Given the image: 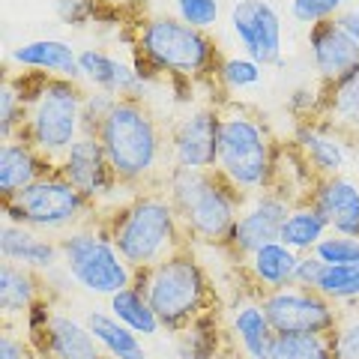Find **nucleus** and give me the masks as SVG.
<instances>
[{"label": "nucleus", "mask_w": 359, "mask_h": 359, "mask_svg": "<svg viewBox=\"0 0 359 359\" xmlns=\"http://www.w3.org/2000/svg\"><path fill=\"white\" fill-rule=\"evenodd\" d=\"M132 63L147 81H165L171 87H195L216 81L222 54L210 30H198L177 15H144L135 25Z\"/></svg>", "instance_id": "nucleus-1"}, {"label": "nucleus", "mask_w": 359, "mask_h": 359, "mask_svg": "<svg viewBox=\"0 0 359 359\" xmlns=\"http://www.w3.org/2000/svg\"><path fill=\"white\" fill-rule=\"evenodd\" d=\"M114 177L129 192L162 189L171 168L168 159V129L144 99H120L108 120L96 132Z\"/></svg>", "instance_id": "nucleus-2"}, {"label": "nucleus", "mask_w": 359, "mask_h": 359, "mask_svg": "<svg viewBox=\"0 0 359 359\" xmlns=\"http://www.w3.org/2000/svg\"><path fill=\"white\" fill-rule=\"evenodd\" d=\"M99 222L135 273H144L174 252L192 245L165 189L135 192L117 207L99 212Z\"/></svg>", "instance_id": "nucleus-3"}, {"label": "nucleus", "mask_w": 359, "mask_h": 359, "mask_svg": "<svg viewBox=\"0 0 359 359\" xmlns=\"http://www.w3.org/2000/svg\"><path fill=\"white\" fill-rule=\"evenodd\" d=\"M162 189L183 222L189 243L216 245V249L228 245V237L245 201V195H240L228 180H222L216 171L171 165Z\"/></svg>", "instance_id": "nucleus-4"}, {"label": "nucleus", "mask_w": 359, "mask_h": 359, "mask_svg": "<svg viewBox=\"0 0 359 359\" xmlns=\"http://www.w3.org/2000/svg\"><path fill=\"white\" fill-rule=\"evenodd\" d=\"M27 99V117L21 138L30 141L45 159L57 165L66 150L84 135V93L87 87L69 78H51L39 72H15Z\"/></svg>", "instance_id": "nucleus-5"}, {"label": "nucleus", "mask_w": 359, "mask_h": 359, "mask_svg": "<svg viewBox=\"0 0 359 359\" xmlns=\"http://www.w3.org/2000/svg\"><path fill=\"white\" fill-rule=\"evenodd\" d=\"M135 282L147 294L162 330L171 335L183 332L189 323H195L204 314L219 311V294L192 245L138 273Z\"/></svg>", "instance_id": "nucleus-6"}, {"label": "nucleus", "mask_w": 359, "mask_h": 359, "mask_svg": "<svg viewBox=\"0 0 359 359\" xmlns=\"http://www.w3.org/2000/svg\"><path fill=\"white\" fill-rule=\"evenodd\" d=\"M282 144L269 132L266 120L255 111L224 102L216 174L237 189L240 195H257L276 186V165Z\"/></svg>", "instance_id": "nucleus-7"}, {"label": "nucleus", "mask_w": 359, "mask_h": 359, "mask_svg": "<svg viewBox=\"0 0 359 359\" xmlns=\"http://www.w3.org/2000/svg\"><path fill=\"white\" fill-rule=\"evenodd\" d=\"M60 269L84 294L105 299L135 285V278H138V273L111 243L99 219L60 233Z\"/></svg>", "instance_id": "nucleus-8"}, {"label": "nucleus", "mask_w": 359, "mask_h": 359, "mask_svg": "<svg viewBox=\"0 0 359 359\" xmlns=\"http://www.w3.org/2000/svg\"><path fill=\"white\" fill-rule=\"evenodd\" d=\"M99 219V210L78 192L57 168L27 186L21 195L4 201V222L27 224L39 233H66Z\"/></svg>", "instance_id": "nucleus-9"}, {"label": "nucleus", "mask_w": 359, "mask_h": 359, "mask_svg": "<svg viewBox=\"0 0 359 359\" xmlns=\"http://www.w3.org/2000/svg\"><path fill=\"white\" fill-rule=\"evenodd\" d=\"M257 299H261L276 335H294V332L332 335L341 320V309L309 287L290 285L282 290H269V294Z\"/></svg>", "instance_id": "nucleus-10"}, {"label": "nucleus", "mask_w": 359, "mask_h": 359, "mask_svg": "<svg viewBox=\"0 0 359 359\" xmlns=\"http://www.w3.org/2000/svg\"><path fill=\"white\" fill-rule=\"evenodd\" d=\"M222 135V105H192L168 126V159L177 168L216 171Z\"/></svg>", "instance_id": "nucleus-11"}, {"label": "nucleus", "mask_w": 359, "mask_h": 359, "mask_svg": "<svg viewBox=\"0 0 359 359\" xmlns=\"http://www.w3.org/2000/svg\"><path fill=\"white\" fill-rule=\"evenodd\" d=\"M57 171L69 180V183L99 212L117 207L120 201L129 198V195H123V198L117 195V192H129V189H123L120 180L114 177V168H111L108 156H105V150H102V144H99L96 135H81V138L66 150L63 159L57 162Z\"/></svg>", "instance_id": "nucleus-12"}, {"label": "nucleus", "mask_w": 359, "mask_h": 359, "mask_svg": "<svg viewBox=\"0 0 359 359\" xmlns=\"http://www.w3.org/2000/svg\"><path fill=\"white\" fill-rule=\"evenodd\" d=\"M240 51L255 63L282 66L285 60V21L273 0H233L228 15Z\"/></svg>", "instance_id": "nucleus-13"}, {"label": "nucleus", "mask_w": 359, "mask_h": 359, "mask_svg": "<svg viewBox=\"0 0 359 359\" xmlns=\"http://www.w3.org/2000/svg\"><path fill=\"white\" fill-rule=\"evenodd\" d=\"M290 207H294V201L282 195L278 189H266V192L249 195L243 201V210L237 216V224H233L224 252L240 264L249 255H255L257 249H264V245L278 243Z\"/></svg>", "instance_id": "nucleus-14"}, {"label": "nucleus", "mask_w": 359, "mask_h": 359, "mask_svg": "<svg viewBox=\"0 0 359 359\" xmlns=\"http://www.w3.org/2000/svg\"><path fill=\"white\" fill-rule=\"evenodd\" d=\"M290 147L299 153L309 171L323 180V177H339L344 168L351 165V147L353 138L344 135L339 126H332L327 117L314 120H294L290 129Z\"/></svg>", "instance_id": "nucleus-15"}, {"label": "nucleus", "mask_w": 359, "mask_h": 359, "mask_svg": "<svg viewBox=\"0 0 359 359\" xmlns=\"http://www.w3.org/2000/svg\"><path fill=\"white\" fill-rule=\"evenodd\" d=\"M306 42H309L314 78H318L323 90L335 87L359 69V42L339 21H323V25L309 27Z\"/></svg>", "instance_id": "nucleus-16"}, {"label": "nucleus", "mask_w": 359, "mask_h": 359, "mask_svg": "<svg viewBox=\"0 0 359 359\" xmlns=\"http://www.w3.org/2000/svg\"><path fill=\"white\" fill-rule=\"evenodd\" d=\"M78 63H81V84L87 90H105L117 99H144L150 90V81L138 66L105 48H81Z\"/></svg>", "instance_id": "nucleus-17"}, {"label": "nucleus", "mask_w": 359, "mask_h": 359, "mask_svg": "<svg viewBox=\"0 0 359 359\" xmlns=\"http://www.w3.org/2000/svg\"><path fill=\"white\" fill-rule=\"evenodd\" d=\"M30 344L39 359H105L87 320H78L60 309H54L48 327L30 339Z\"/></svg>", "instance_id": "nucleus-18"}, {"label": "nucleus", "mask_w": 359, "mask_h": 359, "mask_svg": "<svg viewBox=\"0 0 359 359\" xmlns=\"http://www.w3.org/2000/svg\"><path fill=\"white\" fill-rule=\"evenodd\" d=\"M228 335L231 351L240 359H269L276 341V330L257 297H245L233 302L228 311Z\"/></svg>", "instance_id": "nucleus-19"}, {"label": "nucleus", "mask_w": 359, "mask_h": 359, "mask_svg": "<svg viewBox=\"0 0 359 359\" xmlns=\"http://www.w3.org/2000/svg\"><path fill=\"white\" fill-rule=\"evenodd\" d=\"M0 257L6 264L27 266L39 276H48L60 266V240H48L45 233L27 228V224H0Z\"/></svg>", "instance_id": "nucleus-20"}, {"label": "nucleus", "mask_w": 359, "mask_h": 359, "mask_svg": "<svg viewBox=\"0 0 359 359\" xmlns=\"http://www.w3.org/2000/svg\"><path fill=\"white\" fill-rule=\"evenodd\" d=\"M51 159L33 147L30 141L18 138H9V141H0V198H15L21 195L27 186L39 183L42 177H48L54 171Z\"/></svg>", "instance_id": "nucleus-21"}, {"label": "nucleus", "mask_w": 359, "mask_h": 359, "mask_svg": "<svg viewBox=\"0 0 359 359\" xmlns=\"http://www.w3.org/2000/svg\"><path fill=\"white\" fill-rule=\"evenodd\" d=\"M78 51L81 48H75V45L66 39H30V42H21L18 48H13L9 63L18 66L21 72H39V75H51V78L81 81Z\"/></svg>", "instance_id": "nucleus-22"}, {"label": "nucleus", "mask_w": 359, "mask_h": 359, "mask_svg": "<svg viewBox=\"0 0 359 359\" xmlns=\"http://www.w3.org/2000/svg\"><path fill=\"white\" fill-rule=\"evenodd\" d=\"M311 201L327 216L330 231L359 237V183L347 174L314 180Z\"/></svg>", "instance_id": "nucleus-23"}, {"label": "nucleus", "mask_w": 359, "mask_h": 359, "mask_svg": "<svg viewBox=\"0 0 359 359\" xmlns=\"http://www.w3.org/2000/svg\"><path fill=\"white\" fill-rule=\"evenodd\" d=\"M297 264L299 255L294 249H287L285 243H269L255 255H249L245 261H240V269L252 285V297H264L269 290H282L294 285Z\"/></svg>", "instance_id": "nucleus-24"}, {"label": "nucleus", "mask_w": 359, "mask_h": 359, "mask_svg": "<svg viewBox=\"0 0 359 359\" xmlns=\"http://www.w3.org/2000/svg\"><path fill=\"white\" fill-rule=\"evenodd\" d=\"M42 299H48V278L18 264H0V314H4V323L25 320V314Z\"/></svg>", "instance_id": "nucleus-25"}, {"label": "nucleus", "mask_w": 359, "mask_h": 359, "mask_svg": "<svg viewBox=\"0 0 359 359\" xmlns=\"http://www.w3.org/2000/svg\"><path fill=\"white\" fill-rule=\"evenodd\" d=\"M231 351L228 323L222 320V311H210L195 323H189L183 332H177V353L180 359H219Z\"/></svg>", "instance_id": "nucleus-26"}, {"label": "nucleus", "mask_w": 359, "mask_h": 359, "mask_svg": "<svg viewBox=\"0 0 359 359\" xmlns=\"http://www.w3.org/2000/svg\"><path fill=\"white\" fill-rule=\"evenodd\" d=\"M84 320H87L90 332H93V339L99 341V347H102L105 359H150L141 335H135L129 327H123L108 309L87 311Z\"/></svg>", "instance_id": "nucleus-27"}, {"label": "nucleus", "mask_w": 359, "mask_h": 359, "mask_svg": "<svg viewBox=\"0 0 359 359\" xmlns=\"http://www.w3.org/2000/svg\"><path fill=\"white\" fill-rule=\"evenodd\" d=\"M327 233H330L327 216L318 210V204H314L311 198H302L290 207L287 219L282 224V237H278V243H285L287 249H294L297 255H309V252H314V245L327 237Z\"/></svg>", "instance_id": "nucleus-28"}, {"label": "nucleus", "mask_w": 359, "mask_h": 359, "mask_svg": "<svg viewBox=\"0 0 359 359\" xmlns=\"http://www.w3.org/2000/svg\"><path fill=\"white\" fill-rule=\"evenodd\" d=\"M108 311L114 314L123 327H129L135 335H141V339H156L159 332H165L159 318H156L153 306H150L147 294L141 290L138 282L129 285V287H123L120 294L111 297L108 299Z\"/></svg>", "instance_id": "nucleus-29"}, {"label": "nucleus", "mask_w": 359, "mask_h": 359, "mask_svg": "<svg viewBox=\"0 0 359 359\" xmlns=\"http://www.w3.org/2000/svg\"><path fill=\"white\" fill-rule=\"evenodd\" d=\"M323 117H327L332 126H339L344 135H351L353 141L359 138V69L327 90Z\"/></svg>", "instance_id": "nucleus-30"}, {"label": "nucleus", "mask_w": 359, "mask_h": 359, "mask_svg": "<svg viewBox=\"0 0 359 359\" xmlns=\"http://www.w3.org/2000/svg\"><path fill=\"white\" fill-rule=\"evenodd\" d=\"M269 359H339L332 347V335H276Z\"/></svg>", "instance_id": "nucleus-31"}, {"label": "nucleus", "mask_w": 359, "mask_h": 359, "mask_svg": "<svg viewBox=\"0 0 359 359\" xmlns=\"http://www.w3.org/2000/svg\"><path fill=\"white\" fill-rule=\"evenodd\" d=\"M25 117H27V99L21 90L15 72L9 69L4 84H0V141L18 138L25 129Z\"/></svg>", "instance_id": "nucleus-32"}, {"label": "nucleus", "mask_w": 359, "mask_h": 359, "mask_svg": "<svg viewBox=\"0 0 359 359\" xmlns=\"http://www.w3.org/2000/svg\"><path fill=\"white\" fill-rule=\"evenodd\" d=\"M318 294H323L339 309L359 306V261L347 266H327L318 282Z\"/></svg>", "instance_id": "nucleus-33"}, {"label": "nucleus", "mask_w": 359, "mask_h": 359, "mask_svg": "<svg viewBox=\"0 0 359 359\" xmlns=\"http://www.w3.org/2000/svg\"><path fill=\"white\" fill-rule=\"evenodd\" d=\"M264 81V66L255 63L245 54H237V57H222L216 84L228 93H243V90H252Z\"/></svg>", "instance_id": "nucleus-34"}, {"label": "nucleus", "mask_w": 359, "mask_h": 359, "mask_svg": "<svg viewBox=\"0 0 359 359\" xmlns=\"http://www.w3.org/2000/svg\"><path fill=\"white\" fill-rule=\"evenodd\" d=\"M353 0H290V18L297 25H306V27H314V25H323V21H335Z\"/></svg>", "instance_id": "nucleus-35"}, {"label": "nucleus", "mask_w": 359, "mask_h": 359, "mask_svg": "<svg viewBox=\"0 0 359 359\" xmlns=\"http://www.w3.org/2000/svg\"><path fill=\"white\" fill-rule=\"evenodd\" d=\"M314 255L320 257L327 266H347L359 261V237H347V233H335L330 231L318 245Z\"/></svg>", "instance_id": "nucleus-36"}, {"label": "nucleus", "mask_w": 359, "mask_h": 359, "mask_svg": "<svg viewBox=\"0 0 359 359\" xmlns=\"http://www.w3.org/2000/svg\"><path fill=\"white\" fill-rule=\"evenodd\" d=\"M171 4L177 18L198 30H212L219 25V15H222L219 0H171Z\"/></svg>", "instance_id": "nucleus-37"}, {"label": "nucleus", "mask_w": 359, "mask_h": 359, "mask_svg": "<svg viewBox=\"0 0 359 359\" xmlns=\"http://www.w3.org/2000/svg\"><path fill=\"white\" fill-rule=\"evenodd\" d=\"M332 347L339 359H359V306L341 309V320L332 332Z\"/></svg>", "instance_id": "nucleus-38"}, {"label": "nucleus", "mask_w": 359, "mask_h": 359, "mask_svg": "<svg viewBox=\"0 0 359 359\" xmlns=\"http://www.w3.org/2000/svg\"><path fill=\"white\" fill-rule=\"evenodd\" d=\"M323 99H327V90L320 84H306V87H297L294 93L287 96V111L294 120H314V117H323Z\"/></svg>", "instance_id": "nucleus-39"}, {"label": "nucleus", "mask_w": 359, "mask_h": 359, "mask_svg": "<svg viewBox=\"0 0 359 359\" xmlns=\"http://www.w3.org/2000/svg\"><path fill=\"white\" fill-rule=\"evenodd\" d=\"M117 102H120V99L114 93H105V90H87V93H84V108H81L84 135H96L99 126L108 120V114L114 111Z\"/></svg>", "instance_id": "nucleus-40"}, {"label": "nucleus", "mask_w": 359, "mask_h": 359, "mask_svg": "<svg viewBox=\"0 0 359 359\" xmlns=\"http://www.w3.org/2000/svg\"><path fill=\"white\" fill-rule=\"evenodd\" d=\"M57 18L72 27H84L102 18V6L96 0H57Z\"/></svg>", "instance_id": "nucleus-41"}, {"label": "nucleus", "mask_w": 359, "mask_h": 359, "mask_svg": "<svg viewBox=\"0 0 359 359\" xmlns=\"http://www.w3.org/2000/svg\"><path fill=\"white\" fill-rule=\"evenodd\" d=\"M0 359H39V353L33 351V344L27 341L25 332L13 330V323H4V332H0Z\"/></svg>", "instance_id": "nucleus-42"}, {"label": "nucleus", "mask_w": 359, "mask_h": 359, "mask_svg": "<svg viewBox=\"0 0 359 359\" xmlns=\"http://www.w3.org/2000/svg\"><path fill=\"white\" fill-rule=\"evenodd\" d=\"M323 269H327V264H323V261H320V257L314 255V252H309V255H299V264H297V278H294V285H297V287L318 290V282H320Z\"/></svg>", "instance_id": "nucleus-43"}, {"label": "nucleus", "mask_w": 359, "mask_h": 359, "mask_svg": "<svg viewBox=\"0 0 359 359\" xmlns=\"http://www.w3.org/2000/svg\"><path fill=\"white\" fill-rule=\"evenodd\" d=\"M335 21H339V25H341V27H344V30L351 33V36L359 42V0H353V4L347 6L344 13H341L339 18H335Z\"/></svg>", "instance_id": "nucleus-44"}, {"label": "nucleus", "mask_w": 359, "mask_h": 359, "mask_svg": "<svg viewBox=\"0 0 359 359\" xmlns=\"http://www.w3.org/2000/svg\"><path fill=\"white\" fill-rule=\"evenodd\" d=\"M99 6L105 9L108 15H114V18H123V13L132 6V9H138L141 6V0H96Z\"/></svg>", "instance_id": "nucleus-45"}]
</instances>
